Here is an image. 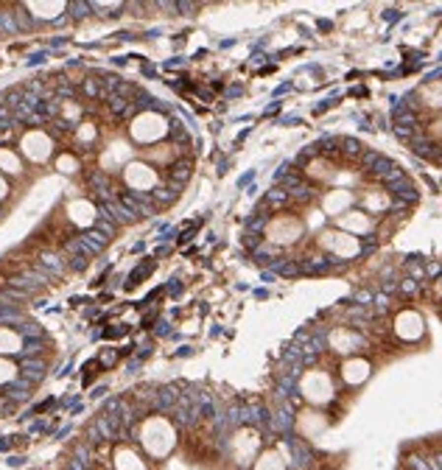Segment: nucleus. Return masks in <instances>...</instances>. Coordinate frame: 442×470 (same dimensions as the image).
Returning a JSON list of instances; mask_svg holds the SVG:
<instances>
[{
	"mask_svg": "<svg viewBox=\"0 0 442 470\" xmlns=\"http://www.w3.org/2000/svg\"><path fill=\"white\" fill-rule=\"evenodd\" d=\"M132 134L137 140H157V137H163L165 134V121L160 118V115H151V112H146V115H140L137 121L132 123Z\"/></svg>",
	"mask_w": 442,
	"mask_h": 470,
	"instance_id": "obj_1",
	"label": "nucleus"
},
{
	"mask_svg": "<svg viewBox=\"0 0 442 470\" xmlns=\"http://www.w3.org/2000/svg\"><path fill=\"white\" fill-rule=\"evenodd\" d=\"M23 151H26V157H31V160H45V157L51 154V140L45 137V134H39V132H31V134L23 137Z\"/></svg>",
	"mask_w": 442,
	"mask_h": 470,
	"instance_id": "obj_2",
	"label": "nucleus"
},
{
	"mask_svg": "<svg viewBox=\"0 0 442 470\" xmlns=\"http://www.w3.org/2000/svg\"><path fill=\"white\" fill-rule=\"evenodd\" d=\"M126 182H129L132 188H151V185H154V171L148 166L132 163V166L126 168Z\"/></svg>",
	"mask_w": 442,
	"mask_h": 470,
	"instance_id": "obj_3",
	"label": "nucleus"
},
{
	"mask_svg": "<svg viewBox=\"0 0 442 470\" xmlns=\"http://www.w3.org/2000/svg\"><path fill=\"white\" fill-rule=\"evenodd\" d=\"M20 347V336L9 328H0V353H14Z\"/></svg>",
	"mask_w": 442,
	"mask_h": 470,
	"instance_id": "obj_4",
	"label": "nucleus"
},
{
	"mask_svg": "<svg viewBox=\"0 0 442 470\" xmlns=\"http://www.w3.org/2000/svg\"><path fill=\"white\" fill-rule=\"evenodd\" d=\"M70 213L76 218L78 224H90L93 221V207L87 204V201H76V204H70Z\"/></svg>",
	"mask_w": 442,
	"mask_h": 470,
	"instance_id": "obj_5",
	"label": "nucleus"
},
{
	"mask_svg": "<svg viewBox=\"0 0 442 470\" xmlns=\"http://www.w3.org/2000/svg\"><path fill=\"white\" fill-rule=\"evenodd\" d=\"M0 168H3V171H11V174L20 171V160L11 154L9 148H0Z\"/></svg>",
	"mask_w": 442,
	"mask_h": 470,
	"instance_id": "obj_6",
	"label": "nucleus"
},
{
	"mask_svg": "<svg viewBox=\"0 0 442 470\" xmlns=\"http://www.w3.org/2000/svg\"><path fill=\"white\" fill-rule=\"evenodd\" d=\"M17 372L14 367L9 364V361H0V381H6V378H11V375Z\"/></svg>",
	"mask_w": 442,
	"mask_h": 470,
	"instance_id": "obj_7",
	"label": "nucleus"
},
{
	"mask_svg": "<svg viewBox=\"0 0 442 470\" xmlns=\"http://www.w3.org/2000/svg\"><path fill=\"white\" fill-rule=\"evenodd\" d=\"M28 9H31V11H62V3H53V6H39V3H31Z\"/></svg>",
	"mask_w": 442,
	"mask_h": 470,
	"instance_id": "obj_8",
	"label": "nucleus"
},
{
	"mask_svg": "<svg viewBox=\"0 0 442 470\" xmlns=\"http://www.w3.org/2000/svg\"><path fill=\"white\" fill-rule=\"evenodd\" d=\"M428 468H431V470H442V456H434Z\"/></svg>",
	"mask_w": 442,
	"mask_h": 470,
	"instance_id": "obj_9",
	"label": "nucleus"
},
{
	"mask_svg": "<svg viewBox=\"0 0 442 470\" xmlns=\"http://www.w3.org/2000/svg\"><path fill=\"white\" fill-rule=\"evenodd\" d=\"M6 191H9V188H6V182H3V179H0V196H6Z\"/></svg>",
	"mask_w": 442,
	"mask_h": 470,
	"instance_id": "obj_10",
	"label": "nucleus"
}]
</instances>
